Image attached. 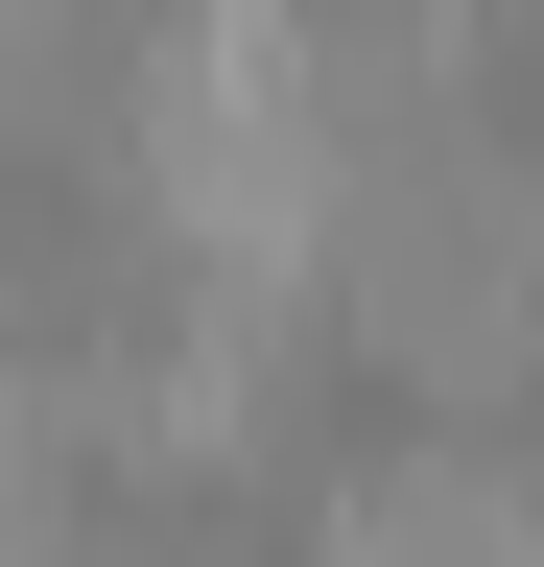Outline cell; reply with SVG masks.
Segmentation results:
<instances>
[{
	"mask_svg": "<svg viewBox=\"0 0 544 567\" xmlns=\"http://www.w3.org/2000/svg\"><path fill=\"white\" fill-rule=\"evenodd\" d=\"M331 567H521V473L473 425H427V450H379L331 496Z\"/></svg>",
	"mask_w": 544,
	"mask_h": 567,
	"instance_id": "6da1fadb",
	"label": "cell"
}]
</instances>
